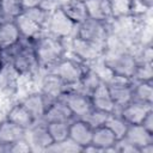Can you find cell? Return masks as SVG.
<instances>
[{
  "label": "cell",
  "instance_id": "cell-1",
  "mask_svg": "<svg viewBox=\"0 0 153 153\" xmlns=\"http://www.w3.org/2000/svg\"><path fill=\"white\" fill-rule=\"evenodd\" d=\"M37 62L42 72L49 71L67 54L65 39H61L48 31H43L36 39L32 41Z\"/></svg>",
  "mask_w": 153,
  "mask_h": 153
},
{
  "label": "cell",
  "instance_id": "cell-2",
  "mask_svg": "<svg viewBox=\"0 0 153 153\" xmlns=\"http://www.w3.org/2000/svg\"><path fill=\"white\" fill-rule=\"evenodd\" d=\"M4 55L7 57L6 62H8L19 75L36 76V74L41 73L31 39L20 38L17 44L4 50Z\"/></svg>",
  "mask_w": 153,
  "mask_h": 153
},
{
  "label": "cell",
  "instance_id": "cell-3",
  "mask_svg": "<svg viewBox=\"0 0 153 153\" xmlns=\"http://www.w3.org/2000/svg\"><path fill=\"white\" fill-rule=\"evenodd\" d=\"M86 69V63L79 61L75 56L67 51L66 56L62 57L57 63H55L49 71L57 75L68 87L78 84Z\"/></svg>",
  "mask_w": 153,
  "mask_h": 153
},
{
  "label": "cell",
  "instance_id": "cell-4",
  "mask_svg": "<svg viewBox=\"0 0 153 153\" xmlns=\"http://www.w3.org/2000/svg\"><path fill=\"white\" fill-rule=\"evenodd\" d=\"M109 22H102L92 18H86L76 25V37L94 43L104 49L106 38L109 36Z\"/></svg>",
  "mask_w": 153,
  "mask_h": 153
},
{
  "label": "cell",
  "instance_id": "cell-5",
  "mask_svg": "<svg viewBox=\"0 0 153 153\" xmlns=\"http://www.w3.org/2000/svg\"><path fill=\"white\" fill-rule=\"evenodd\" d=\"M103 61L114 75L126 76L131 79L136 68L135 56L129 51H122L116 54H103Z\"/></svg>",
  "mask_w": 153,
  "mask_h": 153
},
{
  "label": "cell",
  "instance_id": "cell-6",
  "mask_svg": "<svg viewBox=\"0 0 153 153\" xmlns=\"http://www.w3.org/2000/svg\"><path fill=\"white\" fill-rule=\"evenodd\" d=\"M65 42H66L67 51L71 53L73 56H75L79 61H81L86 65L103 55L104 49L102 47H99L94 43H91L88 41H85L80 37L75 36L73 38L65 39Z\"/></svg>",
  "mask_w": 153,
  "mask_h": 153
},
{
  "label": "cell",
  "instance_id": "cell-7",
  "mask_svg": "<svg viewBox=\"0 0 153 153\" xmlns=\"http://www.w3.org/2000/svg\"><path fill=\"white\" fill-rule=\"evenodd\" d=\"M45 31L49 33L61 38L68 39L75 37L76 33V24L73 23L61 8H57L50 13L48 19V24L45 26Z\"/></svg>",
  "mask_w": 153,
  "mask_h": 153
},
{
  "label": "cell",
  "instance_id": "cell-8",
  "mask_svg": "<svg viewBox=\"0 0 153 153\" xmlns=\"http://www.w3.org/2000/svg\"><path fill=\"white\" fill-rule=\"evenodd\" d=\"M111 98L117 108V111L133 100V80L126 76L112 75L109 81H106Z\"/></svg>",
  "mask_w": 153,
  "mask_h": 153
},
{
  "label": "cell",
  "instance_id": "cell-9",
  "mask_svg": "<svg viewBox=\"0 0 153 153\" xmlns=\"http://www.w3.org/2000/svg\"><path fill=\"white\" fill-rule=\"evenodd\" d=\"M60 99L66 103V105L72 111L74 118H82L93 108L90 96L74 87H68L61 94Z\"/></svg>",
  "mask_w": 153,
  "mask_h": 153
},
{
  "label": "cell",
  "instance_id": "cell-10",
  "mask_svg": "<svg viewBox=\"0 0 153 153\" xmlns=\"http://www.w3.org/2000/svg\"><path fill=\"white\" fill-rule=\"evenodd\" d=\"M25 139L30 145L31 152H44L53 143V139L48 131L47 123L44 121L35 122L26 129Z\"/></svg>",
  "mask_w": 153,
  "mask_h": 153
},
{
  "label": "cell",
  "instance_id": "cell-11",
  "mask_svg": "<svg viewBox=\"0 0 153 153\" xmlns=\"http://www.w3.org/2000/svg\"><path fill=\"white\" fill-rule=\"evenodd\" d=\"M18 102L27 110V112L31 115V117L33 118L35 122H38V121L43 120L44 112H45L48 105L51 103L38 90L26 93Z\"/></svg>",
  "mask_w": 153,
  "mask_h": 153
},
{
  "label": "cell",
  "instance_id": "cell-12",
  "mask_svg": "<svg viewBox=\"0 0 153 153\" xmlns=\"http://www.w3.org/2000/svg\"><path fill=\"white\" fill-rule=\"evenodd\" d=\"M68 86L55 74L50 72H42L38 91L49 100L53 102L61 97Z\"/></svg>",
  "mask_w": 153,
  "mask_h": 153
},
{
  "label": "cell",
  "instance_id": "cell-13",
  "mask_svg": "<svg viewBox=\"0 0 153 153\" xmlns=\"http://www.w3.org/2000/svg\"><path fill=\"white\" fill-rule=\"evenodd\" d=\"M151 110H153V104H146L133 99L128 104L122 106L117 111V114L128 124H141L142 120Z\"/></svg>",
  "mask_w": 153,
  "mask_h": 153
},
{
  "label": "cell",
  "instance_id": "cell-14",
  "mask_svg": "<svg viewBox=\"0 0 153 153\" xmlns=\"http://www.w3.org/2000/svg\"><path fill=\"white\" fill-rule=\"evenodd\" d=\"M90 99L92 103V106L94 109L105 111V112H117V108L111 98V94L109 92L106 82L102 81L90 94Z\"/></svg>",
  "mask_w": 153,
  "mask_h": 153
},
{
  "label": "cell",
  "instance_id": "cell-15",
  "mask_svg": "<svg viewBox=\"0 0 153 153\" xmlns=\"http://www.w3.org/2000/svg\"><path fill=\"white\" fill-rule=\"evenodd\" d=\"M73 120L74 116L69 110V108L66 105V103L62 99L57 98L48 105L42 121L49 123V122H72Z\"/></svg>",
  "mask_w": 153,
  "mask_h": 153
},
{
  "label": "cell",
  "instance_id": "cell-16",
  "mask_svg": "<svg viewBox=\"0 0 153 153\" xmlns=\"http://www.w3.org/2000/svg\"><path fill=\"white\" fill-rule=\"evenodd\" d=\"M92 134H93V129L85 121L80 118H74L69 124L68 137L81 148L91 143Z\"/></svg>",
  "mask_w": 153,
  "mask_h": 153
},
{
  "label": "cell",
  "instance_id": "cell-17",
  "mask_svg": "<svg viewBox=\"0 0 153 153\" xmlns=\"http://www.w3.org/2000/svg\"><path fill=\"white\" fill-rule=\"evenodd\" d=\"M87 17L102 22H110L114 18L110 0H84Z\"/></svg>",
  "mask_w": 153,
  "mask_h": 153
},
{
  "label": "cell",
  "instance_id": "cell-18",
  "mask_svg": "<svg viewBox=\"0 0 153 153\" xmlns=\"http://www.w3.org/2000/svg\"><path fill=\"white\" fill-rule=\"evenodd\" d=\"M124 139L128 140L133 146H135L140 153V149L143 146L153 142V133L143 128L142 124H129Z\"/></svg>",
  "mask_w": 153,
  "mask_h": 153
},
{
  "label": "cell",
  "instance_id": "cell-19",
  "mask_svg": "<svg viewBox=\"0 0 153 153\" xmlns=\"http://www.w3.org/2000/svg\"><path fill=\"white\" fill-rule=\"evenodd\" d=\"M116 142H117L116 136L105 126L93 129L91 143L98 147L100 152H115Z\"/></svg>",
  "mask_w": 153,
  "mask_h": 153
},
{
  "label": "cell",
  "instance_id": "cell-20",
  "mask_svg": "<svg viewBox=\"0 0 153 153\" xmlns=\"http://www.w3.org/2000/svg\"><path fill=\"white\" fill-rule=\"evenodd\" d=\"M13 22H14L17 29L19 30V33H20L22 38H26V39L33 41L44 31V29H42L38 24H36L33 20H31L23 12L20 14H18L13 19Z\"/></svg>",
  "mask_w": 153,
  "mask_h": 153
},
{
  "label": "cell",
  "instance_id": "cell-21",
  "mask_svg": "<svg viewBox=\"0 0 153 153\" xmlns=\"http://www.w3.org/2000/svg\"><path fill=\"white\" fill-rule=\"evenodd\" d=\"M26 129L8 121L5 120L0 122V142L4 145H11L23 137H25Z\"/></svg>",
  "mask_w": 153,
  "mask_h": 153
},
{
  "label": "cell",
  "instance_id": "cell-22",
  "mask_svg": "<svg viewBox=\"0 0 153 153\" xmlns=\"http://www.w3.org/2000/svg\"><path fill=\"white\" fill-rule=\"evenodd\" d=\"M22 36L13 20H4L0 25V49L6 50L17 44Z\"/></svg>",
  "mask_w": 153,
  "mask_h": 153
},
{
  "label": "cell",
  "instance_id": "cell-23",
  "mask_svg": "<svg viewBox=\"0 0 153 153\" xmlns=\"http://www.w3.org/2000/svg\"><path fill=\"white\" fill-rule=\"evenodd\" d=\"M60 8L76 25L88 18L84 0H65Z\"/></svg>",
  "mask_w": 153,
  "mask_h": 153
},
{
  "label": "cell",
  "instance_id": "cell-24",
  "mask_svg": "<svg viewBox=\"0 0 153 153\" xmlns=\"http://www.w3.org/2000/svg\"><path fill=\"white\" fill-rule=\"evenodd\" d=\"M6 120H8V121H11V122L25 128V129H27L29 127H31L35 123V121L31 117V115L27 112V110L19 102L13 103L8 108Z\"/></svg>",
  "mask_w": 153,
  "mask_h": 153
},
{
  "label": "cell",
  "instance_id": "cell-25",
  "mask_svg": "<svg viewBox=\"0 0 153 153\" xmlns=\"http://www.w3.org/2000/svg\"><path fill=\"white\" fill-rule=\"evenodd\" d=\"M133 99L146 104H153V82L133 81Z\"/></svg>",
  "mask_w": 153,
  "mask_h": 153
},
{
  "label": "cell",
  "instance_id": "cell-26",
  "mask_svg": "<svg viewBox=\"0 0 153 153\" xmlns=\"http://www.w3.org/2000/svg\"><path fill=\"white\" fill-rule=\"evenodd\" d=\"M104 126L116 136L117 140L124 137V135H126V133L128 130V127H129V124L117 112L109 114Z\"/></svg>",
  "mask_w": 153,
  "mask_h": 153
},
{
  "label": "cell",
  "instance_id": "cell-27",
  "mask_svg": "<svg viewBox=\"0 0 153 153\" xmlns=\"http://www.w3.org/2000/svg\"><path fill=\"white\" fill-rule=\"evenodd\" d=\"M82 152V148L78 146L75 142H73L69 137L53 142L45 151V153H76Z\"/></svg>",
  "mask_w": 153,
  "mask_h": 153
},
{
  "label": "cell",
  "instance_id": "cell-28",
  "mask_svg": "<svg viewBox=\"0 0 153 153\" xmlns=\"http://www.w3.org/2000/svg\"><path fill=\"white\" fill-rule=\"evenodd\" d=\"M69 124H71V122H49V123H47V128L53 139V142L61 141V140H65L68 137Z\"/></svg>",
  "mask_w": 153,
  "mask_h": 153
},
{
  "label": "cell",
  "instance_id": "cell-29",
  "mask_svg": "<svg viewBox=\"0 0 153 153\" xmlns=\"http://www.w3.org/2000/svg\"><path fill=\"white\" fill-rule=\"evenodd\" d=\"M23 13L26 14L31 20H33L36 24H38L42 29L45 30V26L48 24V19L50 17L51 12H48L45 10H43L41 6L37 7H31V8H25L23 10Z\"/></svg>",
  "mask_w": 153,
  "mask_h": 153
},
{
  "label": "cell",
  "instance_id": "cell-30",
  "mask_svg": "<svg viewBox=\"0 0 153 153\" xmlns=\"http://www.w3.org/2000/svg\"><path fill=\"white\" fill-rule=\"evenodd\" d=\"M108 115L109 112H105V111H102V110H98V109H94L92 108L82 118V121H85L92 129H96L98 127H102L105 124V121L108 118Z\"/></svg>",
  "mask_w": 153,
  "mask_h": 153
},
{
  "label": "cell",
  "instance_id": "cell-31",
  "mask_svg": "<svg viewBox=\"0 0 153 153\" xmlns=\"http://www.w3.org/2000/svg\"><path fill=\"white\" fill-rule=\"evenodd\" d=\"M152 79H153V62L137 63L131 80L133 81H152Z\"/></svg>",
  "mask_w": 153,
  "mask_h": 153
},
{
  "label": "cell",
  "instance_id": "cell-32",
  "mask_svg": "<svg viewBox=\"0 0 153 153\" xmlns=\"http://www.w3.org/2000/svg\"><path fill=\"white\" fill-rule=\"evenodd\" d=\"M114 17H121L129 14L130 0H110Z\"/></svg>",
  "mask_w": 153,
  "mask_h": 153
},
{
  "label": "cell",
  "instance_id": "cell-33",
  "mask_svg": "<svg viewBox=\"0 0 153 153\" xmlns=\"http://www.w3.org/2000/svg\"><path fill=\"white\" fill-rule=\"evenodd\" d=\"M29 152H31V148L25 137L7 146V153H29Z\"/></svg>",
  "mask_w": 153,
  "mask_h": 153
},
{
  "label": "cell",
  "instance_id": "cell-34",
  "mask_svg": "<svg viewBox=\"0 0 153 153\" xmlns=\"http://www.w3.org/2000/svg\"><path fill=\"white\" fill-rule=\"evenodd\" d=\"M115 152L118 153H139V149L133 146L128 140H126L124 137L117 140L116 145H115Z\"/></svg>",
  "mask_w": 153,
  "mask_h": 153
},
{
  "label": "cell",
  "instance_id": "cell-35",
  "mask_svg": "<svg viewBox=\"0 0 153 153\" xmlns=\"http://www.w3.org/2000/svg\"><path fill=\"white\" fill-rule=\"evenodd\" d=\"M141 124H142V127L146 128L148 131L153 133V110H151V111L145 116V118L142 120Z\"/></svg>",
  "mask_w": 153,
  "mask_h": 153
},
{
  "label": "cell",
  "instance_id": "cell-36",
  "mask_svg": "<svg viewBox=\"0 0 153 153\" xmlns=\"http://www.w3.org/2000/svg\"><path fill=\"white\" fill-rule=\"evenodd\" d=\"M42 2H43V0H22V6H23V10H25V8L41 6Z\"/></svg>",
  "mask_w": 153,
  "mask_h": 153
},
{
  "label": "cell",
  "instance_id": "cell-37",
  "mask_svg": "<svg viewBox=\"0 0 153 153\" xmlns=\"http://www.w3.org/2000/svg\"><path fill=\"white\" fill-rule=\"evenodd\" d=\"M140 153H153V142L152 143H148L146 146H143L141 149H140Z\"/></svg>",
  "mask_w": 153,
  "mask_h": 153
},
{
  "label": "cell",
  "instance_id": "cell-38",
  "mask_svg": "<svg viewBox=\"0 0 153 153\" xmlns=\"http://www.w3.org/2000/svg\"><path fill=\"white\" fill-rule=\"evenodd\" d=\"M145 7H147L148 10H152L153 7V0H139Z\"/></svg>",
  "mask_w": 153,
  "mask_h": 153
},
{
  "label": "cell",
  "instance_id": "cell-39",
  "mask_svg": "<svg viewBox=\"0 0 153 153\" xmlns=\"http://www.w3.org/2000/svg\"><path fill=\"white\" fill-rule=\"evenodd\" d=\"M0 153H7V145L0 142Z\"/></svg>",
  "mask_w": 153,
  "mask_h": 153
},
{
  "label": "cell",
  "instance_id": "cell-40",
  "mask_svg": "<svg viewBox=\"0 0 153 153\" xmlns=\"http://www.w3.org/2000/svg\"><path fill=\"white\" fill-rule=\"evenodd\" d=\"M1 23H2V19H1V17H0V25H1Z\"/></svg>",
  "mask_w": 153,
  "mask_h": 153
},
{
  "label": "cell",
  "instance_id": "cell-41",
  "mask_svg": "<svg viewBox=\"0 0 153 153\" xmlns=\"http://www.w3.org/2000/svg\"><path fill=\"white\" fill-rule=\"evenodd\" d=\"M16 1H20V2H22V0H16Z\"/></svg>",
  "mask_w": 153,
  "mask_h": 153
}]
</instances>
